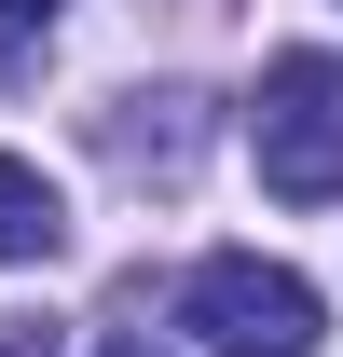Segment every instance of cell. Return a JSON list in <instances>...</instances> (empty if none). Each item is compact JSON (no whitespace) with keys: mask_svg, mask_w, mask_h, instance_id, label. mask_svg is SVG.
<instances>
[{"mask_svg":"<svg viewBox=\"0 0 343 357\" xmlns=\"http://www.w3.org/2000/svg\"><path fill=\"white\" fill-rule=\"evenodd\" d=\"M247 151H261V192H289V206H343V55L302 42V55L261 69Z\"/></svg>","mask_w":343,"mask_h":357,"instance_id":"1","label":"cell"},{"mask_svg":"<svg viewBox=\"0 0 343 357\" xmlns=\"http://www.w3.org/2000/svg\"><path fill=\"white\" fill-rule=\"evenodd\" d=\"M178 316H192V344H206V357H316V289H302L289 261H261V248L192 261Z\"/></svg>","mask_w":343,"mask_h":357,"instance_id":"2","label":"cell"},{"mask_svg":"<svg viewBox=\"0 0 343 357\" xmlns=\"http://www.w3.org/2000/svg\"><path fill=\"white\" fill-rule=\"evenodd\" d=\"M55 234H69L55 178L28 165V151H0V261H55Z\"/></svg>","mask_w":343,"mask_h":357,"instance_id":"3","label":"cell"},{"mask_svg":"<svg viewBox=\"0 0 343 357\" xmlns=\"http://www.w3.org/2000/svg\"><path fill=\"white\" fill-rule=\"evenodd\" d=\"M28 55H42V0H0V83H14Z\"/></svg>","mask_w":343,"mask_h":357,"instance_id":"4","label":"cell"},{"mask_svg":"<svg viewBox=\"0 0 343 357\" xmlns=\"http://www.w3.org/2000/svg\"><path fill=\"white\" fill-rule=\"evenodd\" d=\"M124 357H137V344H124Z\"/></svg>","mask_w":343,"mask_h":357,"instance_id":"5","label":"cell"}]
</instances>
